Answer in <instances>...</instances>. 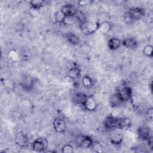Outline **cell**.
<instances>
[{"instance_id": "obj_25", "label": "cell", "mask_w": 153, "mask_h": 153, "mask_svg": "<svg viewBox=\"0 0 153 153\" xmlns=\"http://www.w3.org/2000/svg\"><path fill=\"white\" fill-rule=\"evenodd\" d=\"M91 148L96 152H103V148L102 144L99 142H94L93 141Z\"/></svg>"}, {"instance_id": "obj_29", "label": "cell", "mask_w": 153, "mask_h": 153, "mask_svg": "<svg viewBox=\"0 0 153 153\" xmlns=\"http://www.w3.org/2000/svg\"><path fill=\"white\" fill-rule=\"evenodd\" d=\"M91 2L92 1L90 0H80L78 2V4L79 5H89Z\"/></svg>"}, {"instance_id": "obj_7", "label": "cell", "mask_w": 153, "mask_h": 153, "mask_svg": "<svg viewBox=\"0 0 153 153\" xmlns=\"http://www.w3.org/2000/svg\"><path fill=\"white\" fill-rule=\"evenodd\" d=\"M120 97L123 102L129 101L131 99L133 96V91L131 87L128 86H124L118 91Z\"/></svg>"}, {"instance_id": "obj_22", "label": "cell", "mask_w": 153, "mask_h": 153, "mask_svg": "<svg viewBox=\"0 0 153 153\" xmlns=\"http://www.w3.org/2000/svg\"><path fill=\"white\" fill-rule=\"evenodd\" d=\"M44 1L42 0H32L29 2L31 8L35 10H39L44 5Z\"/></svg>"}, {"instance_id": "obj_20", "label": "cell", "mask_w": 153, "mask_h": 153, "mask_svg": "<svg viewBox=\"0 0 153 153\" xmlns=\"http://www.w3.org/2000/svg\"><path fill=\"white\" fill-rule=\"evenodd\" d=\"M111 136V142L114 145H120L123 141V136L120 133L114 132Z\"/></svg>"}, {"instance_id": "obj_30", "label": "cell", "mask_w": 153, "mask_h": 153, "mask_svg": "<svg viewBox=\"0 0 153 153\" xmlns=\"http://www.w3.org/2000/svg\"><path fill=\"white\" fill-rule=\"evenodd\" d=\"M147 114L148 115V118L151 120H152V117H153V108L152 106L148 108L147 111Z\"/></svg>"}, {"instance_id": "obj_21", "label": "cell", "mask_w": 153, "mask_h": 153, "mask_svg": "<svg viewBox=\"0 0 153 153\" xmlns=\"http://www.w3.org/2000/svg\"><path fill=\"white\" fill-rule=\"evenodd\" d=\"M87 96H88L87 94L83 93L78 92V93H76L74 96V100L77 104L81 105L82 106Z\"/></svg>"}, {"instance_id": "obj_23", "label": "cell", "mask_w": 153, "mask_h": 153, "mask_svg": "<svg viewBox=\"0 0 153 153\" xmlns=\"http://www.w3.org/2000/svg\"><path fill=\"white\" fill-rule=\"evenodd\" d=\"M82 84L84 87L90 88L93 86V81L89 76L85 75L82 78Z\"/></svg>"}, {"instance_id": "obj_4", "label": "cell", "mask_w": 153, "mask_h": 153, "mask_svg": "<svg viewBox=\"0 0 153 153\" xmlns=\"http://www.w3.org/2000/svg\"><path fill=\"white\" fill-rule=\"evenodd\" d=\"M145 12L143 8L140 7H132L127 12V16L130 20H139L145 16Z\"/></svg>"}, {"instance_id": "obj_27", "label": "cell", "mask_w": 153, "mask_h": 153, "mask_svg": "<svg viewBox=\"0 0 153 153\" xmlns=\"http://www.w3.org/2000/svg\"><path fill=\"white\" fill-rule=\"evenodd\" d=\"M62 152L65 153H71L73 152V147L70 144H66L62 146Z\"/></svg>"}, {"instance_id": "obj_2", "label": "cell", "mask_w": 153, "mask_h": 153, "mask_svg": "<svg viewBox=\"0 0 153 153\" xmlns=\"http://www.w3.org/2000/svg\"><path fill=\"white\" fill-rule=\"evenodd\" d=\"M121 118H118L109 114L106 116L104 120V126L106 128L109 130L119 129Z\"/></svg>"}, {"instance_id": "obj_17", "label": "cell", "mask_w": 153, "mask_h": 153, "mask_svg": "<svg viewBox=\"0 0 153 153\" xmlns=\"http://www.w3.org/2000/svg\"><path fill=\"white\" fill-rule=\"evenodd\" d=\"M79 21H80V19L78 15L64 16L61 23H63L65 25H71L76 23Z\"/></svg>"}, {"instance_id": "obj_10", "label": "cell", "mask_w": 153, "mask_h": 153, "mask_svg": "<svg viewBox=\"0 0 153 153\" xmlns=\"http://www.w3.org/2000/svg\"><path fill=\"white\" fill-rule=\"evenodd\" d=\"M137 133L139 138L141 140H145V141H146L148 139H149L152 136L151 134V131L149 127L145 126H142L139 127L137 128Z\"/></svg>"}, {"instance_id": "obj_14", "label": "cell", "mask_w": 153, "mask_h": 153, "mask_svg": "<svg viewBox=\"0 0 153 153\" xmlns=\"http://www.w3.org/2000/svg\"><path fill=\"white\" fill-rule=\"evenodd\" d=\"M121 45V41L117 38L113 37L108 41V47L111 50H116L118 49Z\"/></svg>"}, {"instance_id": "obj_13", "label": "cell", "mask_w": 153, "mask_h": 153, "mask_svg": "<svg viewBox=\"0 0 153 153\" xmlns=\"http://www.w3.org/2000/svg\"><path fill=\"white\" fill-rule=\"evenodd\" d=\"M110 105L113 108H117L120 106L123 103V101L122 100L121 98L120 97L118 91L115 93L112 94V96L110 97V100H109Z\"/></svg>"}, {"instance_id": "obj_11", "label": "cell", "mask_w": 153, "mask_h": 153, "mask_svg": "<svg viewBox=\"0 0 153 153\" xmlns=\"http://www.w3.org/2000/svg\"><path fill=\"white\" fill-rule=\"evenodd\" d=\"M121 45L124 47L130 49H133L137 47L139 43L137 40L134 37H127L122 40Z\"/></svg>"}, {"instance_id": "obj_12", "label": "cell", "mask_w": 153, "mask_h": 153, "mask_svg": "<svg viewBox=\"0 0 153 153\" xmlns=\"http://www.w3.org/2000/svg\"><path fill=\"white\" fill-rule=\"evenodd\" d=\"M85 109L88 111H94L97 108V103L93 97L88 96L82 105Z\"/></svg>"}, {"instance_id": "obj_9", "label": "cell", "mask_w": 153, "mask_h": 153, "mask_svg": "<svg viewBox=\"0 0 153 153\" xmlns=\"http://www.w3.org/2000/svg\"><path fill=\"white\" fill-rule=\"evenodd\" d=\"M61 12L65 16L77 15V9L74 5L72 4H66L60 8Z\"/></svg>"}, {"instance_id": "obj_3", "label": "cell", "mask_w": 153, "mask_h": 153, "mask_svg": "<svg viewBox=\"0 0 153 153\" xmlns=\"http://www.w3.org/2000/svg\"><path fill=\"white\" fill-rule=\"evenodd\" d=\"M48 141L46 137H39L35 139L32 143V148L36 152H43L48 146Z\"/></svg>"}, {"instance_id": "obj_18", "label": "cell", "mask_w": 153, "mask_h": 153, "mask_svg": "<svg viewBox=\"0 0 153 153\" xmlns=\"http://www.w3.org/2000/svg\"><path fill=\"white\" fill-rule=\"evenodd\" d=\"M112 25L109 21H103L99 24V30L103 34H107L111 29Z\"/></svg>"}, {"instance_id": "obj_8", "label": "cell", "mask_w": 153, "mask_h": 153, "mask_svg": "<svg viewBox=\"0 0 153 153\" xmlns=\"http://www.w3.org/2000/svg\"><path fill=\"white\" fill-rule=\"evenodd\" d=\"M53 127L56 132L63 133L66 130V124L63 118L60 117H56L53 120Z\"/></svg>"}, {"instance_id": "obj_6", "label": "cell", "mask_w": 153, "mask_h": 153, "mask_svg": "<svg viewBox=\"0 0 153 153\" xmlns=\"http://www.w3.org/2000/svg\"><path fill=\"white\" fill-rule=\"evenodd\" d=\"M16 144L20 147H26L29 143V139L26 134L23 131H19L16 133L14 137Z\"/></svg>"}, {"instance_id": "obj_19", "label": "cell", "mask_w": 153, "mask_h": 153, "mask_svg": "<svg viewBox=\"0 0 153 153\" xmlns=\"http://www.w3.org/2000/svg\"><path fill=\"white\" fill-rule=\"evenodd\" d=\"M132 125L131 120L129 118H121L119 130H127L129 129Z\"/></svg>"}, {"instance_id": "obj_26", "label": "cell", "mask_w": 153, "mask_h": 153, "mask_svg": "<svg viewBox=\"0 0 153 153\" xmlns=\"http://www.w3.org/2000/svg\"><path fill=\"white\" fill-rule=\"evenodd\" d=\"M33 85V80H32V79H29H29L27 78V79H25V80L23 81V82L22 83V87H23L24 88L27 89V90L31 88L32 87Z\"/></svg>"}, {"instance_id": "obj_16", "label": "cell", "mask_w": 153, "mask_h": 153, "mask_svg": "<svg viewBox=\"0 0 153 153\" xmlns=\"http://www.w3.org/2000/svg\"><path fill=\"white\" fill-rule=\"evenodd\" d=\"M68 76L71 79H76L81 76V69L78 66L72 67L68 72Z\"/></svg>"}, {"instance_id": "obj_28", "label": "cell", "mask_w": 153, "mask_h": 153, "mask_svg": "<svg viewBox=\"0 0 153 153\" xmlns=\"http://www.w3.org/2000/svg\"><path fill=\"white\" fill-rule=\"evenodd\" d=\"M64 15L63 14V13L61 12V11H59L56 13V14H55V20L56 22L57 23H62V21L64 17Z\"/></svg>"}, {"instance_id": "obj_24", "label": "cell", "mask_w": 153, "mask_h": 153, "mask_svg": "<svg viewBox=\"0 0 153 153\" xmlns=\"http://www.w3.org/2000/svg\"><path fill=\"white\" fill-rule=\"evenodd\" d=\"M142 53L143 55H145L146 57H152V54H153V47L152 45H146L144 47Z\"/></svg>"}, {"instance_id": "obj_1", "label": "cell", "mask_w": 153, "mask_h": 153, "mask_svg": "<svg viewBox=\"0 0 153 153\" xmlns=\"http://www.w3.org/2000/svg\"><path fill=\"white\" fill-rule=\"evenodd\" d=\"M100 23L96 21H81L79 28L82 33L85 35H90L94 33L99 30Z\"/></svg>"}, {"instance_id": "obj_5", "label": "cell", "mask_w": 153, "mask_h": 153, "mask_svg": "<svg viewBox=\"0 0 153 153\" xmlns=\"http://www.w3.org/2000/svg\"><path fill=\"white\" fill-rule=\"evenodd\" d=\"M93 140L91 137L87 135H80L76 140V145L82 148H91Z\"/></svg>"}, {"instance_id": "obj_15", "label": "cell", "mask_w": 153, "mask_h": 153, "mask_svg": "<svg viewBox=\"0 0 153 153\" xmlns=\"http://www.w3.org/2000/svg\"><path fill=\"white\" fill-rule=\"evenodd\" d=\"M66 41L72 45H78L80 42L79 38L73 33H67L65 35Z\"/></svg>"}]
</instances>
